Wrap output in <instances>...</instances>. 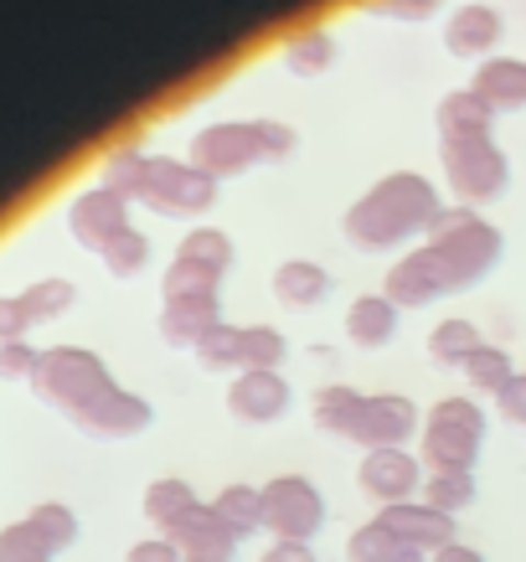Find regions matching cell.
<instances>
[{"label": "cell", "instance_id": "cell-1", "mask_svg": "<svg viewBox=\"0 0 526 562\" xmlns=\"http://www.w3.org/2000/svg\"><path fill=\"white\" fill-rule=\"evenodd\" d=\"M501 254H506V238H501L495 222L475 217V206H449V212L434 217L424 248H413V254L398 258L388 269L382 294H388L398 310L434 305L439 294L480 284V279L501 263Z\"/></svg>", "mask_w": 526, "mask_h": 562}, {"label": "cell", "instance_id": "cell-2", "mask_svg": "<svg viewBox=\"0 0 526 562\" xmlns=\"http://www.w3.org/2000/svg\"><path fill=\"white\" fill-rule=\"evenodd\" d=\"M439 212H444L439 187H434L428 176L392 171L346 206L340 233H346V243L361 248V254H388V248H403L413 233H428Z\"/></svg>", "mask_w": 526, "mask_h": 562}, {"label": "cell", "instance_id": "cell-3", "mask_svg": "<svg viewBox=\"0 0 526 562\" xmlns=\"http://www.w3.org/2000/svg\"><path fill=\"white\" fill-rule=\"evenodd\" d=\"M480 443H485V408L475 397H439L424 413L418 460L428 464V475H449V470H470L475 475Z\"/></svg>", "mask_w": 526, "mask_h": 562}, {"label": "cell", "instance_id": "cell-4", "mask_svg": "<svg viewBox=\"0 0 526 562\" xmlns=\"http://www.w3.org/2000/svg\"><path fill=\"white\" fill-rule=\"evenodd\" d=\"M32 387L42 403H52V408H63L68 418H78V413L93 408L103 392L120 387V382L109 376L103 357H93L83 346H52V351H42V361H36Z\"/></svg>", "mask_w": 526, "mask_h": 562}, {"label": "cell", "instance_id": "cell-5", "mask_svg": "<svg viewBox=\"0 0 526 562\" xmlns=\"http://www.w3.org/2000/svg\"><path fill=\"white\" fill-rule=\"evenodd\" d=\"M439 166H444V176H449V191L459 196V206L495 202L511 181V160L491 135L439 139Z\"/></svg>", "mask_w": 526, "mask_h": 562}, {"label": "cell", "instance_id": "cell-6", "mask_svg": "<svg viewBox=\"0 0 526 562\" xmlns=\"http://www.w3.org/2000/svg\"><path fill=\"white\" fill-rule=\"evenodd\" d=\"M217 187L206 171H197L191 160L176 155H145V181H139V206L166 212V217H202L206 206L217 202Z\"/></svg>", "mask_w": 526, "mask_h": 562}, {"label": "cell", "instance_id": "cell-7", "mask_svg": "<svg viewBox=\"0 0 526 562\" xmlns=\"http://www.w3.org/2000/svg\"><path fill=\"white\" fill-rule=\"evenodd\" d=\"M325 527V495L305 475H273L264 485V531L273 542H310Z\"/></svg>", "mask_w": 526, "mask_h": 562}, {"label": "cell", "instance_id": "cell-8", "mask_svg": "<svg viewBox=\"0 0 526 562\" xmlns=\"http://www.w3.org/2000/svg\"><path fill=\"white\" fill-rule=\"evenodd\" d=\"M187 160L197 171H206L212 181H227V176H243L248 166L264 160V145H258L254 120H217L191 135Z\"/></svg>", "mask_w": 526, "mask_h": 562}, {"label": "cell", "instance_id": "cell-9", "mask_svg": "<svg viewBox=\"0 0 526 562\" xmlns=\"http://www.w3.org/2000/svg\"><path fill=\"white\" fill-rule=\"evenodd\" d=\"M424 460L407 454V449H367L357 464V485L361 495H372L377 506H398V501H413L424 491Z\"/></svg>", "mask_w": 526, "mask_h": 562}, {"label": "cell", "instance_id": "cell-10", "mask_svg": "<svg viewBox=\"0 0 526 562\" xmlns=\"http://www.w3.org/2000/svg\"><path fill=\"white\" fill-rule=\"evenodd\" d=\"M424 428V413L413 408V397L403 392H377L361 403V418L351 428V443L361 449H407V439Z\"/></svg>", "mask_w": 526, "mask_h": 562}, {"label": "cell", "instance_id": "cell-11", "mask_svg": "<svg viewBox=\"0 0 526 562\" xmlns=\"http://www.w3.org/2000/svg\"><path fill=\"white\" fill-rule=\"evenodd\" d=\"M124 227H130V202H124L120 191L88 187L68 202V233L83 243V248H93V254H103Z\"/></svg>", "mask_w": 526, "mask_h": 562}, {"label": "cell", "instance_id": "cell-12", "mask_svg": "<svg viewBox=\"0 0 526 562\" xmlns=\"http://www.w3.org/2000/svg\"><path fill=\"white\" fill-rule=\"evenodd\" d=\"M150 424H155V408L130 387H109L93 408H83L72 418V428H83L88 439H135Z\"/></svg>", "mask_w": 526, "mask_h": 562}, {"label": "cell", "instance_id": "cell-13", "mask_svg": "<svg viewBox=\"0 0 526 562\" xmlns=\"http://www.w3.org/2000/svg\"><path fill=\"white\" fill-rule=\"evenodd\" d=\"M227 413H233L238 424H254V428L284 418L289 413L284 372H238L227 382Z\"/></svg>", "mask_w": 526, "mask_h": 562}, {"label": "cell", "instance_id": "cell-14", "mask_svg": "<svg viewBox=\"0 0 526 562\" xmlns=\"http://www.w3.org/2000/svg\"><path fill=\"white\" fill-rule=\"evenodd\" d=\"M170 542H176V552H181L187 562H233L238 558V547H243V537L212 512V501H202L181 527L170 531Z\"/></svg>", "mask_w": 526, "mask_h": 562}, {"label": "cell", "instance_id": "cell-15", "mask_svg": "<svg viewBox=\"0 0 526 562\" xmlns=\"http://www.w3.org/2000/svg\"><path fill=\"white\" fill-rule=\"evenodd\" d=\"M388 531H398L407 547H418L424 558L444 552V547H455V516L449 512H434L424 501H398V506H382L377 516Z\"/></svg>", "mask_w": 526, "mask_h": 562}, {"label": "cell", "instance_id": "cell-16", "mask_svg": "<svg viewBox=\"0 0 526 562\" xmlns=\"http://www.w3.org/2000/svg\"><path fill=\"white\" fill-rule=\"evenodd\" d=\"M501 36H506V21L495 5L485 0H470V5H459L449 26H444V47L449 57H485V52L501 47Z\"/></svg>", "mask_w": 526, "mask_h": 562}, {"label": "cell", "instance_id": "cell-17", "mask_svg": "<svg viewBox=\"0 0 526 562\" xmlns=\"http://www.w3.org/2000/svg\"><path fill=\"white\" fill-rule=\"evenodd\" d=\"M222 325V300L217 294H187V300H166L160 305V341L166 346H191L202 341L206 330Z\"/></svg>", "mask_w": 526, "mask_h": 562}, {"label": "cell", "instance_id": "cell-18", "mask_svg": "<svg viewBox=\"0 0 526 562\" xmlns=\"http://www.w3.org/2000/svg\"><path fill=\"white\" fill-rule=\"evenodd\" d=\"M470 88L491 103V114H516V109H526V63L522 57H485Z\"/></svg>", "mask_w": 526, "mask_h": 562}, {"label": "cell", "instance_id": "cell-19", "mask_svg": "<svg viewBox=\"0 0 526 562\" xmlns=\"http://www.w3.org/2000/svg\"><path fill=\"white\" fill-rule=\"evenodd\" d=\"M273 300L279 305H294V310H310L321 305L325 290H331V273L315 263V258H284L279 269H273Z\"/></svg>", "mask_w": 526, "mask_h": 562}, {"label": "cell", "instance_id": "cell-20", "mask_svg": "<svg viewBox=\"0 0 526 562\" xmlns=\"http://www.w3.org/2000/svg\"><path fill=\"white\" fill-rule=\"evenodd\" d=\"M197 506H202V495L191 491L187 480H150V485H145V501H139L145 521H150L160 537H170Z\"/></svg>", "mask_w": 526, "mask_h": 562}, {"label": "cell", "instance_id": "cell-21", "mask_svg": "<svg viewBox=\"0 0 526 562\" xmlns=\"http://www.w3.org/2000/svg\"><path fill=\"white\" fill-rule=\"evenodd\" d=\"M491 103L480 99L475 88H455L444 93L439 109H434V124H439V139H455V135H491Z\"/></svg>", "mask_w": 526, "mask_h": 562}, {"label": "cell", "instance_id": "cell-22", "mask_svg": "<svg viewBox=\"0 0 526 562\" xmlns=\"http://www.w3.org/2000/svg\"><path fill=\"white\" fill-rule=\"evenodd\" d=\"M392 330H398V305H392L388 294H357L351 310H346V336L357 346H388Z\"/></svg>", "mask_w": 526, "mask_h": 562}, {"label": "cell", "instance_id": "cell-23", "mask_svg": "<svg viewBox=\"0 0 526 562\" xmlns=\"http://www.w3.org/2000/svg\"><path fill=\"white\" fill-rule=\"evenodd\" d=\"M361 397L357 387H346V382H325L315 397H310V418H315V428L321 434H336V439H351V428H357L361 418Z\"/></svg>", "mask_w": 526, "mask_h": 562}, {"label": "cell", "instance_id": "cell-24", "mask_svg": "<svg viewBox=\"0 0 526 562\" xmlns=\"http://www.w3.org/2000/svg\"><path fill=\"white\" fill-rule=\"evenodd\" d=\"M346 562H428L418 547H407L398 531H388L382 521H367L346 537Z\"/></svg>", "mask_w": 526, "mask_h": 562}, {"label": "cell", "instance_id": "cell-25", "mask_svg": "<svg viewBox=\"0 0 526 562\" xmlns=\"http://www.w3.org/2000/svg\"><path fill=\"white\" fill-rule=\"evenodd\" d=\"M212 512L248 542L254 531H264V485H222L212 495Z\"/></svg>", "mask_w": 526, "mask_h": 562}, {"label": "cell", "instance_id": "cell-26", "mask_svg": "<svg viewBox=\"0 0 526 562\" xmlns=\"http://www.w3.org/2000/svg\"><path fill=\"white\" fill-rule=\"evenodd\" d=\"M336 63V36L325 32V26H305V32H294L284 42V68L294 78H315Z\"/></svg>", "mask_w": 526, "mask_h": 562}, {"label": "cell", "instance_id": "cell-27", "mask_svg": "<svg viewBox=\"0 0 526 562\" xmlns=\"http://www.w3.org/2000/svg\"><path fill=\"white\" fill-rule=\"evenodd\" d=\"M480 346H485V336H480L470 321H459V315L455 321H439L428 330V357L439 361V367H465Z\"/></svg>", "mask_w": 526, "mask_h": 562}, {"label": "cell", "instance_id": "cell-28", "mask_svg": "<svg viewBox=\"0 0 526 562\" xmlns=\"http://www.w3.org/2000/svg\"><path fill=\"white\" fill-rule=\"evenodd\" d=\"M21 310H26V321H57V315H68L72 300H78V284L72 279H36L26 290L16 294Z\"/></svg>", "mask_w": 526, "mask_h": 562}, {"label": "cell", "instance_id": "cell-29", "mask_svg": "<svg viewBox=\"0 0 526 562\" xmlns=\"http://www.w3.org/2000/svg\"><path fill=\"white\" fill-rule=\"evenodd\" d=\"M418 501L424 506H434V512H465V506H475V475L470 470H449V475H428L424 491H418Z\"/></svg>", "mask_w": 526, "mask_h": 562}, {"label": "cell", "instance_id": "cell-30", "mask_svg": "<svg viewBox=\"0 0 526 562\" xmlns=\"http://www.w3.org/2000/svg\"><path fill=\"white\" fill-rule=\"evenodd\" d=\"M197 361L206 372H243V325H227L222 321L217 330H206L197 341Z\"/></svg>", "mask_w": 526, "mask_h": 562}, {"label": "cell", "instance_id": "cell-31", "mask_svg": "<svg viewBox=\"0 0 526 562\" xmlns=\"http://www.w3.org/2000/svg\"><path fill=\"white\" fill-rule=\"evenodd\" d=\"M289 341L273 325H243V372H279Z\"/></svg>", "mask_w": 526, "mask_h": 562}, {"label": "cell", "instance_id": "cell-32", "mask_svg": "<svg viewBox=\"0 0 526 562\" xmlns=\"http://www.w3.org/2000/svg\"><path fill=\"white\" fill-rule=\"evenodd\" d=\"M99 187L120 191L124 202H135L139 196V181H145V150H135V145H124V150H109L99 166Z\"/></svg>", "mask_w": 526, "mask_h": 562}, {"label": "cell", "instance_id": "cell-33", "mask_svg": "<svg viewBox=\"0 0 526 562\" xmlns=\"http://www.w3.org/2000/svg\"><path fill=\"white\" fill-rule=\"evenodd\" d=\"M222 284V269H206L197 258H170L166 279H160V290L166 300H187V294H217Z\"/></svg>", "mask_w": 526, "mask_h": 562}, {"label": "cell", "instance_id": "cell-34", "mask_svg": "<svg viewBox=\"0 0 526 562\" xmlns=\"http://www.w3.org/2000/svg\"><path fill=\"white\" fill-rule=\"evenodd\" d=\"M459 372H465V382H470L475 392H491V397H495V392H501V387L511 382V376H516V367H511V357L501 351V346L485 341V346L475 351V357L459 367Z\"/></svg>", "mask_w": 526, "mask_h": 562}, {"label": "cell", "instance_id": "cell-35", "mask_svg": "<svg viewBox=\"0 0 526 562\" xmlns=\"http://www.w3.org/2000/svg\"><path fill=\"white\" fill-rule=\"evenodd\" d=\"M176 258H197L206 269H233V238L222 233V227H191L187 238L176 243Z\"/></svg>", "mask_w": 526, "mask_h": 562}, {"label": "cell", "instance_id": "cell-36", "mask_svg": "<svg viewBox=\"0 0 526 562\" xmlns=\"http://www.w3.org/2000/svg\"><path fill=\"white\" fill-rule=\"evenodd\" d=\"M99 258H103V269L114 273V279H135V273L150 263V238H145L139 227H124L120 238L109 243Z\"/></svg>", "mask_w": 526, "mask_h": 562}, {"label": "cell", "instance_id": "cell-37", "mask_svg": "<svg viewBox=\"0 0 526 562\" xmlns=\"http://www.w3.org/2000/svg\"><path fill=\"white\" fill-rule=\"evenodd\" d=\"M26 521L42 531V542H47L52 552H63V547L78 542V516H72V506H63V501H42V506H32Z\"/></svg>", "mask_w": 526, "mask_h": 562}, {"label": "cell", "instance_id": "cell-38", "mask_svg": "<svg viewBox=\"0 0 526 562\" xmlns=\"http://www.w3.org/2000/svg\"><path fill=\"white\" fill-rule=\"evenodd\" d=\"M47 542H42V531L32 521H11V527H0V562H52Z\"/></svg>", "mask_w": 526, "mask_h": 562}, {"label": "cell", "instance_id": "cell-39", "mask_svg": "<svg viewBox=\"0 0 526 562\" xmlns=\"http://www.w3.org/2000/svg\"><path fill=\"white\" fill-rule=\"evenodd\" d=\"M36 361H42V351L32 341H5L0 346V382H32Z\"/></svg>", "mask_w": 526, "mask_h": 562}, {"label": "cell", "instance_id": "cell-40", "mask_svg": "<svg viewBox=\"0 0 526 562\" xmlns=\"http://www.w3.org/2000/svg\"><path fill=\"white\" fill-rule=\"evenodd\" d=\"M254 130H258V145H264V160H284V155H294V145H300V135L279 120H254Z\"/></svg>", "mask_w": 526, "mask_h": 562}, {"label": "cell", "instance_id": "cell-41", "mask_svg": "<svg viewBox=\"0 0 526 562\" xmlns=\"http://www.w3.org/2000/svg\"><path fill=\"white\" fill-rule=\"evenodd\" d=\"M439 5L444 0H372V11L388 21H428Z\"/></svg>", "mask_w": 526, "mask_h": 562}, {"label": "cell", "instance_id": "cell-42", "mask_svg": "<svg viewBox=\"0 0 526 562\" xmlns=\"http://www.w3.org/2000/svg\"><path fill=\"white\" fill-rule=\"evenodd\" d=\"M495 408H501V418H511V424L526 428V372H516L506 387L495 392Z\"/></svg>", "mask_w": 526, "mask_h": 562}, {"label": "cell", "instance_id": "cell-43", "mask_svg": "<svg viewBox=\"0 0 526 562\" xmlns=\"http://www.w3.org/2000/svg\"><path fill=\"white\" fill-rule=\"evenodd\" d=\"M26 310H21L16 294H0V346L5 341H26Z\"/></svg>", "mask_w": 526, "mask_h": 562}, {"label": "cell", "instance_id": "cell-44", "mask_svg": "<svg viewBox=\"0 0 526 562\" xmlns=\"http://www.w3.org/2000/svg\"><path fill=\"white\" fill-rule=\"evenodd\" d=\"M124 562H187V558L176 552L170 537H145V542H135L130 552H124Z\"/></svg>", "mask_w": 526, "mask_h": 562}, {"label": "cell", "instance_id": "cell-45", "mask_svg": "<svg viewBox=\"0 0 526 562\" xmlns=\"http://www.w3.org/2000/svg\"><path fill=\"white\" fill-rule=\"evenodd\" d=\"M258 562H315V552H310V542H273L264 547Z\"/></svg>", "mask_w": 526, "mask_h": 562}, {"label": "cell", "instance_id": "cell-46", "mask_svg": "<svg viewBox=\"0 0 526 562\" xmlns=\"http://www.w3.org/2000/svg\"><path fill=\"white\" fill-rule=\"evenodd\" d=\"M428 562H485V558H480V552H475V547H444V552H434V558H428Z\"/></svg>", "mask_w": 526, "mask_h": 562}]
</instances>
